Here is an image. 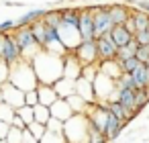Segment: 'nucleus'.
<instances>
[{"mask_svg": "<svg viewBox=\"0 0 149 143\" xmlns=\"http://www.w3.org/2000/svg\"><path fill=\"white\" fill-rule=\"evenodd\" d=\"M31 63H33V68H35V74H37V78H39V84L55 86V84L63 78L65 59L61 57V53L41 49V51L31 59Z\"/></svg>", "mask_w": 149, "mask_h": 143, "instance_id": "nucleus-1", "label": "nucleus"}, {"mask_svg": "<svg viewBox=\"0 0 149 143\" xmlns=\"http://www.w3.org/2000/svg\"><path fill=\"white\" fill-rule=\"evenodd\" d=\"M13 35H15L17 43H19V45H21V49H23V59L31 61V59L41 51V45H39V41L35 39V35H33L31 27H17Z\"/></svg>", "mask_w": 149, "mask_h": 143, "instance_id": "nucleus-2", "label": "nucleus"}, {"mask_svg": "<svg viewBox=\"0 0 149 143\" xmlns=\"http://www.w3.org/2000/svg\"><path fill=\"white\" fill-rule=\"evenodd\" d=\"M57 31H59V41H61V45H63L68 51H76V49L80 47L82 35H80V29H78V27L68 25V23L61 21V25L57 27Z\"/></svg>", "mask_w": 149, "mask_h": 143, "instance_id": "nucleus-3", "label": "nucleus"}, {"mask_svg": "<svg viewBox=\"0 0 149 143\" xmlns=\"http://www.w3.org/2000/svg\"><path fill=\"white\" fill-rule=\"evenodd\" d=\"M94 10V31H96V39L110 33L116 25L112 23L110 19V13H108V6H92Z\"/></svg>", "mask_w": 149, "mask_h": 143, "instance_id": "nucleus-4", "label": "nucleus"}, {"mask_svg": "<svg viewBox=\"0 0 149 143\" xmlns=\"http://www.w3.org/2000/svg\"><path fill=\"white\" fill-rule=\"evenodd\" d=\"M96 43H98V59H100V61H112V59H116L118 45L114 43V39H112L110 33L98 37Z\"/></svg>", "mask_w": 149, "mask_h": 143, "instance_id": "nucleus-5", "label": "nucleus"}, {"mask_svg": "<svg viewBox=\"0 0 149 143\" xmlns=\"http://www.w3.org/2000/svg\"><path fill=\"white\" fill-rule=\"evenodd\" d=\"M74 55L80 59L82 66H90L98 59V43L96 39H90V41H82L80 47L74 51Z\"/></svg>", "mask_w": 149, "mask_h": 143, "instance_id": "nucleus-6", "label": "nucleus"}, {"mask_svg": "<svg viewBox=\"0 0 149 143\" xmlns=\"http://www.w3.org/2000/svg\"><path fill=\"white\" fill-rule=\"evenodd\" d=\"M80 35H82V41L96 39V31H94V10H92V8H80Z\"/></svg>", "mask_w": 149, "mask_h": 143, "instance_id": "nucleus-7", "label": "nucleus"}, {"mask_svg": "<svg viewBox=\"0 0 149 143\" xmlns=\"http://www.w3.org/2000/svg\"><path fill=\"white\" fill-rule=\"evenodd\" d=\"M2 59H4L8 66H15L17 61L23 59V49H21V45L17 43L15 35H6L4 47H2Z\"/></svg>", "mask_w": 149, "mask_h": 143, "instance_id": "nucleus-8", "label": "nucleus"}, {"mask_svg": "<svg viewBox=\"0 0 149 143\" xmlns=\"http://www.w3.org/2000/svg\"><path fill=\"white\" fill-rule=\"evenodd\" d=\"M0 92H2V100L6 104H10L13 108H21L25 104V92L21 88H17L15 84H10V82L0 86Z\"/></svg>", "mask_w": 149, "mask_h": 143, "instance_id": "nucleus-9", "label": "nucleus"}, {"mask_svg": "<svg viewBox=\"0 0 149 143\" xmlns=\"http://www.w3.org/2000/svg\"><path fill=\"white\" fill-rule=\"evenodd\" d=\"M51 116L57 119V121H61V123L70 121L74 116V108H72L70 100L68 98H57V102L51 106Z\"/></svg>", "mask_w": 149, "mask_h": 143, "instance_id": "nucleus-10", "label": "nucleus"}, {"mask_svg": "<svg viewBox=\"0 0 149 143\" xmlns=\"http://www.w3.org/2000/svg\"><path fill=\"white\" fill-rule=\"evenodd\" d=\"M37 94H39V104L49 106V108H51V106L57 102V98H59L57 90H55L53 86H47V84H39V86H37Z\"/></svg>", "mask_w": 149, "mask_h": 143, "instance_id": "nucleus-11", "label": "nucleus"}, {"mask_svg": "<svg viewBox=\"0 0 149 143\" xmlns=\"http://www.w3.org/2000/svg\"><path fill=\"white\" fill-rule=\"evenodd\" d=\"M108 13H110V19H112L114 25H125L133 15V10L129 6H125V4H110Z\"/></svg>", "mask_w": 149, "mask_h": 143, "instance_id": "nucleus-12", "label": "nucleus"}, {"mask_svg": "<svg viewBox=\"0 0 149 143\" xmlns=\"http://www.w3.org/2000/svg\"><path fill=\"white\" fill-rule=\"evenodd\" d=\"M123 127H125V123H123L120 119H116V116L110 112V114H108V119H106V125H104V137H106L108 141L116 139V137H118V133L123 131Z\"/></svg>", "mask_w": 149, "mask_h": 143, "instance_id": "nucleus-13", "label": "nucleus"}, {"mask_svg": "<svg viewBox=\"0 0 149 143\" xmlns=\"http://www.w3.org/2000/svg\"><path fill=\"white\" fill-rule=\"evenodd\" d=\"M110 35H112V39H114V43H116L118 47H125V45H129V43L135 39V35L129 33V29H127L125 25H116V27L110 31Z\"/></svg>", "mask_w": 149, "mask_h": 143, "instance_id": "nucleus-14", "label": "nucleus"}, {"mask_svg": "<svg viewBox=\"0 0 149 143\" xmlns=\"http://www.w3.org/2000/svg\"><path fill=\"white\" fill-rule=\"evenodd\" d=\"M106 108H108V110H110L116 119H120L123 123L131 121V119H133V114H135L133 110H129L127 106H123L118 100H108V102H106Z\"/></svg>", "mask_w": 149, "mask_h": 143, "instance_id": "nucleus-15", "label": "nucleus"}, {"mask_svg": "<svg viewBox=\"0 0 149 143\" xmlns=\"http://www.w3.org/2000/svg\"><path fill=\"white\" fill-rule=\"evenodd\" d=\"M45 15H47L45 8L29 10V13H25V15H21V17L17 19V25H19V27H29V25H33V23H37V21H41Z\"/></svg>", "mask_w": 149, "mask_h": 143, "instance_id": "nucleus-16", "label": "nucleus"}, {"mask_svg": "<svg viewBox=\"0 0 149 143\" xmlns=\"http://www.w3.org/2000/svg\"><path fill=\"white\" fill-rule=\"evenodd\" d=\"M131 76H133V80L137 84V90H147L149 88V68L145 63H141Z\"/></svg>", "mask_w": 149, "mask_h": 143, "instance_id": "nucleus-17", "label": "nucleus"}, {"mask_svg": "<svg viewBox=\"0 0 149 143\" xmlns=\"http://www.w3.org/2000/svg\"><path fill=\"white\" fill-rule=\"evenodd\" d=\"M123 106H127L129 110H133L135 114H137V110H135V100H137V90H131V88H120L118 90V98H116Z\"/></svg>", "mask_w": 149, "mask_h": 143, "instance_id": "nucleus-18", "label": "nucleus"}, {"mask_svg": "<svg viewBox=\"0 0 149 143\" xmlns=\"http://www.w3.org/2000/svg\"><path fill=\"white\" fill-rule=\"evenodd\" d=\"M141 45L137 43V39H133L129 45H125V47H118V53H116V61H125V59H131V57H135L137 55V49H139Z\"/></svg>", "mask_w": 149, "mask_h": 143, "instance_id": "nucleus-19", "label": "nucleus"}, {"mask_svg": "<svg viewBox=\"0 0 149 143\" xmlns=\"http://www.w3.org/2000/svg\"><path fill=\"white\" fill-rule=\"evenodd\" d=\"M61 21L80 29V8H63L61 10Z\"/></svg>", "mask_w": 149, "mask_h": 143, "instance_id": "nucleus-20", "label": "nucleus"}, {"mask_svg": "<svg viewBox=\"0 0 149 143\" xmlns=\"http://www.w3.org/2000/svg\"><path fill=\"white\" fill-rule=\"evenodd\" d=\"M33 108H35V121L41 123V125H49V121L53 119L51 116V108L49 106H43V104H37Z\"/></svg>", "mask_w": 149, "mask_h": 143, "instance_id": "nucleus-21", "label": "nucleus"}, {"mask_svg": "<svg viewBox=\"0 0 149 143\" xmlns=\"http://www.w3.org/2000/svg\"><path fill=\"white\" fill-rule=\"evenodd\" d=\"M133 21H135V27H137V33L139 31H147L149 29V15L143 13V10H133Z\"/></svg>", "mask_w": 149, "mask_h": 143, "instance_id": "nucleus-22", "label": "nucleus"}, {"mask_svg": "<svg viewBox=\"0 0 149 143\" xmlns=\"http://www.w3.org/2000/svg\"><path fill=\"white\" fill-rule=\"evenodd\" d=\"M17 114L27 123V127H29L31 123H35V108L29 106V104H23L21 108H17Z\"/></svg>", "mask_w": 149, "mask_h": 143, "instance_id": "nucleus-23", "label": "nucleus"}, {"mask_svg": "<svg viewBox=\"0 0 149 143\" xmlns=\"http://www.w3.org/2000/svg\"><path fill=\"white\" fill-rule=\"evenodd\" d=\"M15 114H17V108H13L10 104H6V102H0V121H4V123H13V119H15Z\"/></svg>", "mask_w": 149, "mask_h": 143, "instance_id": "nucleus-24", "label": "nucleus"}, {"mask_svg": "<svg viewBox=\"0 0 149 143\" xmlns=\"http://www.w3.org/2000/svg\"><path fill=\"white\" fill-rule=\"evenodd\" d=\"M39 141L41 143H68V139H65L63 133H55V131H49V129H47V133Z\"/></svg>", "mask_w": 149, "mask_h": 143, "instance_id": "nucleus-25", "label": "nucleus"}, {"mask_svg": "<svg viewBox=\"0 0 149 143\" xmlns=\"http://www.w3.org/2000/svg\"><path fill=\"white\" fill-rule=\"evenodd\" d=\"M43 23L47 27H59L61 25V10H47V15L43 17Z\"/></svg>", "mask_w": 149, "mask_h": 143, "instance_id": "nucleus-26", "label": "nucleus"}, {"mask_svg": "<svg viewBox=\"0 0 149 143\" xmlns=\"http://www.w3.org/2000/svg\"><path fill=\"white\" fill-rule=\"evenodd\" d=\"M114 84L118 86V90H120V88H131V90H137V84H135V80H133V76H131V74H123L118 80H114Z\"/></svg>", "mask_w": 149, "mask_h": 143, "instance_id": "nucleus-27", "label": "nucleus"}, {"mask_svg": "<svg viewBox=\"0 0 149 143\" xmlns=\"http://www.w3.org/2000/svg\"><path fill=\"white\" fill-rule=\"evenodd\" d=\"M120 63V68H123V74H133L139 66H141V61L137 59V57H131V59H125V61H118Z\"/></svg>", "mask_w": 149, "mask_h": 143, "instance_id": "nucleus-28", "label": "nucleus"}, {"mask_svg": "<svg viewBox=\"0 0 149 143\" xmlns=\"http://www.w3.org/2000/svg\"><path fill=\"white\" fill-rule=\"evenodd\" d=\"M23 129H17V127H10L8 135H6V143H23Z\"/></svg>", "mask_w": 149, "mask_h": 143, "instance_id": "nucleus-29", "label": "nucleus"}, {"mask_svg": "<svg viewBox=\"0 0 149 143\" xmlns=\"http://www.w3.org/2000/svg\"><path fill=\"white\" fill-rule=\"evenodd\" d=\"M10 80V66L0 57V86H4Z\"/></svg>", "mask_w": 149, "mask_h": 143, "instance_id": "nucleus-30", "label": "nucleus"}, {"mask_svg": "<svg viewBox=\"0 0 149 143\" xmlns=\"http://www.w3.org/2000/svg\"><path fill=\"white\" fill-rule=\"evenodd\" d=\"M149 100V90H137V100H135V110L139 112V108H143Z\"/></svg>", "mask_w": 149, "mask_h": 143, "instance_id": "nucleus-31", "label": "nucleus"}, {"mask_svg": "<svg viewBox=\"0 0 149 143\" xmlns=\"http://www.w3.org/2000/svg\"><path fill=\"white\" fill-rule=\"evenodd\" d=\"M29 131H31L37 139H41V137L47 133V125H41V123H37V121H35V123H31V125H29Z\"/></svg>", "mask_w": 149, "mask_h": 143, "instance_id": "nucleus-32", "label": "nucleus"}, {"mask_svg": "<svg viewBox=\"0 0 149 143\" xmlns=\"http://www.w3.org/2000/svg\"><path fill=\"white\" fill-rule=\"evenodd\" d=\"M108 139L104 137V133H100V131H96V129H92L90 127V137H88V143H106Z\"/></svg>", "mask_w": 149, "mask_h": 143, "instance_id": "nucleus-33", "label": "nucleus"}, {"mask_svg": "<svg viewBox=\"0 0 149 143\" xmlns=\"http://www.w3.org/2000/svg\"><path fill=\"white\" fill-rule=\"evenodd\" d=\"M25 104H29V106H37V104H39V94H37V90L25 92Z\"/></svg>", "mask_w": 149, "mask_h": 143, "instance_id": "nucleus-34", "label": "nucleus"}, {"mask_svg": "<svg viewBox=\"0 0 149 143\" xmlns=\"http://www.w3.org/2000/svg\"><path fill=\"white\" fill-rule=\"evenodd\" d=\"M19 25H17V21L15 19H8V21H4V23H0V33H4V35H8L13 29H17Z\"/></svg>", "mask_w": 149, "mask_h": 143, "instance_id": "nucleus-35", "label": "nucleus"}, {"mask_svg": "<svg viewBox=\"0 0 149 143\" xmlns=\"http://www.w3.org/2000/svg\"><path fill=\"white\" fill-rule=\"evenodd\" d=\"M135 39H137V43L141 47H149V31H139L135 35Z\"/></svg>", "mask_w": 149, "mask_h": 143, "instance_id": "nucleus-36", "label": "nucleus"}, {"mask_svg": "<svg viewBox=\"0 0 149 143\" xmlns=\"http://www.w3.org/2000/svg\"><path fill=\"white\" fill-rule=\"evenodd\" d=\"M135 57H137L141 63H147V61H149V47H139Z\"/></svg>", "mask_w": 149, "mask_h": 143, "instance_id": "nucleus-37", "label": "nucleus"}, {"mask_svg": "<svg viewBox=\"0 0 149 143\" xmlns=\"http://www.w3.org/2000/svg\"><path fill=\"white\" fill-rule=\"evenodd\" d=\"M37 141H39V139H37V137L29 131V127H27L25 133H23V143H37Z\"/></svg>", "mask_w": 149, "mask_h": 143, "instance_id": "nucleus-38", "label": "nucleus"}, {"mask_svg": "<svg viewBox=\"0 0 149 143\" xmlns=\"http://www.w3.org/2000/svg\"><path fill=\"white\" fill-rule=\"evenodd\" d=\"M8 131H10V125L4 123V121H0V141H4V139H6Z\"/></svg>", "mask_w": 149, "mask_h": 143, "instance_id": "nucleus-39", "label": "nucleus"}, {"mask_svg": "<svg viewBox=\"0 0 149 143\" xmlns=\"http://www.w3.org/2000/svg\"><path fill=\"white\" fill-rule=\"evenodd\" d=\"M10 127H17V129H23V131H25V129H27V123H25V121H23L19 114H15V119H13Z\"/></svg>", "mask_w": 149, "mask_h": 143, "instance_id": "nucleus-40", "label": "nucleus"}, {"mask_svg": "<svg viewBox=\"0 0 149 143\" xmlns=\"http://www.w3.org/2000/svg\"><path fill=\"white\" fill-rule=\"evenodd\" d=\"M137 8L149 15V0H139V2H137Z\"/></svg>", "mask_w": 149, "mask_h": 143, "instance_id": "nucleus-41", "label": "nucleus"}, {"mask_svg": "<svg viewBox=\"0 0 149 143\" xmlns=\"http://www.w3.org/2000/svg\"><path fill=\"white\" fill-rule=\"evenodd\" d=\"M125 27L129 29V33H133V35H137V27H135V21H133V17L125 23Z\"/></svg>", "mask_w": 149, "mask_h": 143, "instance_id": "nucleus-42", "label": "nucleus"}, {"mask_svg": "<svg viewBox=\"0 0 149 143\" xmlns=\"http://www.w3.org/2000/svg\"><path fill=\"white\" fill-rule=\"evenodd\" d=\"M4 39H6V35H4V33H0V57H2V47H4Z\"/></svg>", "mask_w": 149, "mask_h": 143, "instance_id": "nucleus-43", "label": "nucleus"}, {"mask_svg": "<svg viewBox=\"0 0 149 143\" xmlns=\"http://www.w3.org/2000/svg\"><path fill=\"white\" fill-rule=\"evenodd\" d=\"M0 143H6V139H4V141H0Z\"/></svg>", "mask_w": 149, "mask_h": 143, "instance_id": "nucleus-44", "label": "nucleus"}, {"mask_svg": "<svg viewBox=\"0 0 149 143\" xmlns=\"http://www.w3.org/2000/svg\"><path fill=\"white\" fill-rule=\"evenodd\" d=\"M147 31H149V29H147Z\"/></svg>", "mask_w": 149, "mask_h": 143, "instance_id": "nucleus-45", "label": "nucleus"}]
</instances>
